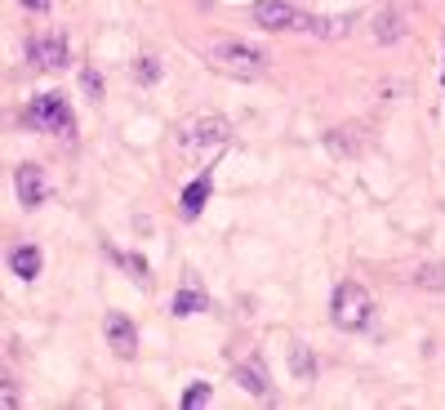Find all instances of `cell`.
Here are the masks:
<instances>
[{
	"instance_id": "obj_7",
	"label": "cell",
	"mask_w": 445,
	"mask_h": 410,
	"mask_svg": "<svg viewBox=\"0 0 445 410\" xmlns=\"http://www.w3.org/2000/svg\"><path fill=\"white\" fill-rule=\"evenodd\" d=\"M103 330H107V348L116 357H134L138 352V330H134V321H129L125 313H107Z\"/></svg>"
},
{
	"instance_id": "obj_18",
	"label": "cell",
	"mask_w": 445,
	"mask_h": 410,
	"mask_svg": "<svg viewBox=\"0 0 445 410\" xmlns=\"http://www.w3.org/2000/svg\"><path fill=\"white\" fill-rule=\"evenodd\" d=\"M209 397H214V392H209V384H205V379H201V384H192V388L183 392V410H196V406H205Z\"/></svg>"
},
{
	"instance_id": "obj_11",
	"label": "cell",
	"mask_w": 445,
	"mask_h": 410,
	"mask_svg": "<svg viewBox=\"0 0 445 410\" xmlns=\"http://www.w3.org/2000/svg\"><path fill=\"white\" fill-rule=\"evenodd\" d=\"M236 370V384L245 388V392H254V397H268V374H263V362H258V357H250V362H236L232 366Z\"/></svg>"
},
{
	"instance_id": "obj_8",
	"label": "cell",
	"mask_w": 445,
	"mask_h": 410,
	"mask_svg": "<svg viewBox=\"0 0 445 410\" xmlns=\"http://www.w3.org/2000/svg\"><path fill=\"white\" fill-rule=\"evenodd\" d=\"M13 192H18V201H23V210H36V205H45V170L40 166H18V174H13Z\"/></svg>"
},
{
	"instance_id": "obj_4",
	"label": "cell",
	"mask_w": 445,
	"mask_h": 410,
	"mask_svg": "<svg viewBox=\"0 0 445 410\" xmlns=\"http://www.w3.org/2000/svg\"><path fill=\"white\" fill-rule=\"evenodd\" d=\"M227 139H232L227 117H196L183 125V147H223Z\"/></svg>"
},
{
	"instance_id": "obj_15",
	"label": "cell",
	"mask_w": 445,
	"mask_h": 410,
	"mask_svg": "<svg viewBox=\"0 0 445 410\" xmlns=\"http://www.w3.org/2000/svg\"><path fill=\"white\" fill-rule=\"evenodd\" d=\"M290 370L299 374V379H312V374H317V362H312V352L303 348V343H290Z\"/></svg>"
},
{
	"instance_id": "obj_3",
	"label": "cell",
	"mask_w": 445,
	"mask_h": 410,
	"mask_svg": "<svg viewBox=\"0 0 445 410\" xmlns=\"http://www.w3.org/2000/svg\"><path fill=\"white\" fill-rule=\"evenodd\" d=\"M23 121H27L31 129H45V134H62V139L76 134V117H72V107H67V98H62V94H40V98H31V107H27Z\"/></svg>"
},
{
	"instance_id": "obj_16",
	"label": "cell",
	"mask_w": 445,
	"mask_h": 410,
	"mask_svg": "<svg viewBox=\"0 0 445 410\" xmlns=\"http://www.w3.org/2000/svg\"><path fill=\"white\" fill-rule=\"evenodd\" d=\"M414 286H427V290H445V268H414L410 272Z\"/></svg>"
},
{
	"instance_id": "obj_21",
	"label": "cell",
	"mask_w": 445,
	"mask_h": 410,
	"mask_svg": "<svg viewBox=\"0 0 445 410\" xmlns=\"http://www.w3.org/2000/svg\"><path fill=\"white\" fill-rule=\"evenodd\" d=\"M121 264H125L129 272H138V281H147V264H143L138 254H121Z\"/></svg>"
},
{
	"instance_id": "obj_6",
	"label": "cell",
	"mask_w": 445,
	"mask_h": 410,
	"mask_svg": "<svg viewBox=\"0 0 445 410\" xmlns=\"http://www.w3.org/2000/svg\"><path fill=\"white\" fill-rule=\"evenodd\" d=\"M31 63L45 72H58V68H67V36L62 31H45V36L31 41Z\"/></svg>"
},
{
	"instance_id": "obj_22",
	"label": "cell",
	"mask_w": 445,
	"mask_h": 410,
	"mask_svg": "<svg viewBox=\"0 0 445 410\" xmlns=\"http://www.w3.org/2000/svg\"><path fill=\"white\" fill-rule=\"evenodd\" d=\"M23 5H27L31 14H45V9H49V0H23Z\"/></svg>"
},
{
	"instance_id": "obj_14",
	"label": "cell",
	"mask_w": 445,
	"mask_h": 410,
	"mask_svg": "<svg viewBox=\"0 0 445 410\" xmlns=\"http://www.w3.org/2000/svg\"><path fill=\"white\" fill-rule=\"evenodd\" d=\"M405 36V14L401 9H383L374 18V41L378 45H392V41H401Z\"/></svg>"
},
{
	"instance_id": "obj_19",
	"label": "cell",
	"mask_w": 445,
	"mask_h": 410,
	"mask_svg": "<svg viewBox=\"0 0 445 410\" xmlns=\"http://www.w3.org/2000/svg\"><path fill=\"white\" fill-rule=\"evenodd\" d=\"M80 85H85V94H89V98H103V76H98L94 68L80 72Z\"/></svg>"
},
{
	"instance_id": "obj_17",
	"label": "cell",
	"mask_w": 445,
	"mask_h": 410,
	"mask_svg": "<svg viewBox=\"0 0 445 410\" xmlns=\"http://www.w3.org/2000/svg\"><path fill=\"white\" fill-rule=\"evenodd\" d=\"M23 397H18V384H13V374L0 366V406H18Z\"/></svg>"
},
{
	"instance_id": "obj_2",
	"label": "cell",
	"mask_w": 445,
	"mask_h": 410,
	"mask_svg": "<svg viewBox=\"0 0 445 410\" xmlns=\"http://www.w3.org/2000/svg\"><path fill=\"white\" fill-rule=\"evenodd\" d=\"M209 63L219 72L227 76H236V80H258V76H268V54L254 45H245V41H219L209 49Z\"/></svg>"
},
{
	"instance_id": "obj_10",
	"label": "cell",
	"mask_w": 445,
	"mask_h": 410,
	"mask_svg": "<svg viewBox=\"0 0 445 410\" xmlns=\"http://www.w3.org/2000/svg\"><path fill=\"white\" fill-rule=\"evenodd\" d=\"M201 308H205V290H201V281L187 272V276H183V290L174 294V317H196Z\"/></svg>"
},
{
	"instance_id": "obj_20",
	"label": "cell",
	"mask_w": 445,
	"mask_h": 410,
	"mask_svg": "<svg viewBox=\"0 0 445 410\" xmlns=\"http://www.w3.org/2000/svg\"><path fill=\"white\" fill-rule=\"evenodd\" d=\"M160 76V68H156V58H138V80L143 85H152V80Z\"/></svg>"
},
{
	"instance_id": "obj_9",
	"label": "cell",
	"mask_w": 445,
	"mask_h": 410,
	"mask_svg": "<svg viewBox=\"0 0 445 410\" xmlns=\"http://www.w3.org/2000/svg\"><path fill=\"white\" fill-rule=\"evenodd\" d=\"M294 31H312L321 41H339L352 31V18H325V14H299V27Z\"/></svg>"
},
{
	"instance_id": "obj_1",
	"label": "cell",
	"mask_w": 445,
	"mask_h": 410,
	"mask_svg": "<svg viewBox=\"0 0 445 410\" xmlns=\"http://www.w3.org/2000/svg\"><path fill=\"white\" fill-rule=\"evenodd\" d=\"M370 313H374V299H370L366 286H356V281L334 286V294H329V321H334L339 330H366Z\"/></svg>"
},
{
	"instance_id": "obj_12",
	"label": "cell",
	"mask_w": 445,
	"mask_h": 410,
	"mask_svg": "<svg viewBox=\"0 0 445 410\" xmlns=\"http://www.w3.org/2000/svg\"><path fill=\"white\" fill-rule=\"evenodd\" d=\"M40 264H45V259H40L36 245H18V250L9 254V268H13V276H23V281H36V276H40Z\"/></svg>"
},
{
	"instance_id": "obj_5",
	"label": "cell",
	"mask_w": 445,
	"mask_h": 410,
	"mask_svg": "<svg viewBox=\"0 0 445 410\" xmlns=\"http://www.w3.org/2000/svg\"><path fill=\"white\" fill-rule=\"evenodd\" d=\"M250 14H254V23L263 31H294L299 27V9L285 5V0H254Z\"/></svg>"
},
{
	"instance_id": "obj_13",
	"label": "cell",
	"mask_w": 445,
	"mask_h": 410,
	"mask_svg": "<svg viewBox=\"0 0 445 410\" xmlns=\"http://www.w3.org/2000/svg\"><path fill=\"white\" fill-rule=\"evenodd\" d=\"M209 188H214V174L205 170L196 183H187V192H183V219H196L205 210V201H209Z\"/></svg>"
}]
</instances>
